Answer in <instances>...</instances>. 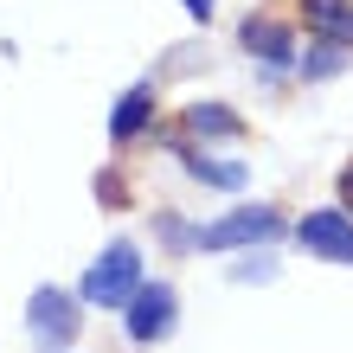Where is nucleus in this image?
I'll return each mask as SVG.
<instances>
[{"instance_id":"13","label":"nucleus","mask_w":353,"mask_h":353,"mask_svg":"<svg viewBox=\"0 0 353 353\" xmlns=\"http://www.w3.org/2000/svg\"><path fill=\"white\" fill-rule=\"evenodd\" d=\"M180 7H186V19H193V26H205V19H212V7H219V0H180Z\"/></svg>"},{"instance_id":"3","label":"nucleus","mask_w":353,"mask_h":353,"mask_svg":"<svg viewBox=\"0 0 353 353\" xmlns=\"http://www.w3.org/2000/svg\"><path fill=\"white\" fill-rule=\"evenodd\" d=\"M238 46H244V58H257L270 77H289V71H296V58H302L296 19L276 13V7H251V13H244L238 19Z\"/></svg>"},{"instance_id":"2","label":"nucleus","mask_w":353,"mask_h":353,"mask_svg":"<svg viewBox=\"0 0 353 353\" xmlns=\"http://www.w3.org/2000/svg\"><path fill=\"white\" fill-rule=\"evenodd\" d=\"M77 334H84V302H77V289L39 283L26 296V341H32V353H71Z\"/></svg>"},{"instance_id":"9","label":"nucleus","mask_w":353,"mask_h":353,"mask_svg":"<svg viewBox=\"0 0 353 353\" xmlns=\"http://www.w3.org/2000/svg\"><path fill=\"white\" fill-rule=\"evenodd\" d=\"M174 135H186V141H199V148H212V141H244L251 135V122H244L232 103H186V110L174 116Z\"/></svg>"},{"instance_id":"5","label":"nucleus","mask_w":353,"mask_h":353,"mask_svg":"<svg viewBox=\"0 0 353 353\" xmlns=\"http://www.w3.org/2000/svg\"><path fill=\"white\" fill-rule=\"evenodd\" d=\"M283 232H289V225H283L276 205H238V212L199 225L193 244H199V251H244V244H270V238H283Z\"/></svg>"},{"instance_id":"6","label":"nucleus","mask_w":353,"mask_h":353,"mask_svg":"<svg viewBox=\"0 0 353 353\" xmlns=\"http://www.w3.org/2000/svg\"><path fill=\"white\" fill-rule=\"evenodd\" d=\"M161 141H168V154L180 161V174L212 186V193H244V186H251V168H244V161H219L212 148H199V141H186L174 129H161Z\"/></svg>"},{"instance_id":"11","label":"nucleus","mask_w":353,"mask_h":353,"mask_svg":"<svg viewBox=\"0 0 353 353\" xmlns=\"http://www.w3.org/2000/svg\"><path fill=\"white\" fill-rule=\"evenodd\" d=\"M296 71L308 77V84H327V77L347 71V52H341V46H315V39H308V52L296 58Z\"/></svg>"},{"instance_id":"8","label":"nucleus","mask_w":353,"mask_h":353,"mask_svg":"<svg viewBox=\"0 0 353 353\" xmlns=\"http://www.w3.org/2000/svg\"><path fill=\"white\" fill-rule=\"evenodd\" d=\"M154 122H161V90H154V77H141V84H129V90L116 97L110 141H116V148H135L141 135H154Z\"/></svg>"},{"instance_id":"7","label":"nucleus","mask_w":353,"mask_h":353,"mask_svg":"<svg viewBox=\"0 0 353 353\" xmlns=\"http://www.w3.org/2000/svg\"><path fill=\"white\" fill-rule=\"evenodd\" d=\"M296 244L321 263H353V212L341 205H321V212H302L296 219Z\"/></svg>"},{"instance_id":"1","label":"nucleus","mask_w":353,"mask_h":353,"mask_svg":"<svg viewBox=\"0 0 353 353\" xmlns=\"http://www.w3.org/2000/svg\"><path fill=\"white\" fill-rule=\"evenodd\" d=\"M135 289H141V244L135 238H116V244H103V257L84 270L77 302H84V308H103V315H122V302H129Z\"/></svg>"},{"instance_id":"10","label":"nucleus","mask_w":353,"mask_h":353,"mask_svg":"<svg viewBox=\"0 0 353 353\" xmlns=\"http://www.w3.org/2000/svg\"><path fill=\"white\" fill-rule=\"evenodd\" d=\"M296 32H308L315 46H341L353 52V0H289Z\"/></svg>"},{"instance_id":"12","label":"nucleus","mask_w":353,"mask_h":353,"mask_svg":"<svg viewBox=\"0 0 353 353\" xmlns=\"http://www.w3.org/2000/svg\"><path fill=\"white\" fill-rule=\"evenodd\" d=\"M334 205H341V212H353V161L334 174Z\"/></svg>"},{"instance_id":"4","label":"nucleus","mask_w":353,"mask_h":353,"mask_svg":"<svg viewBox=\"0 0 353 353\" xmlns=\"http://www.w3.org/2000/svg\"><path fill=\"white\" fill-rule=\"evenodd\" d=\"M122 327H129V341H135V347H161V341L180 327V289H174V283H161V276H154V283L141 276V289L122 302Z\"/></svg>"}]
</instances>
